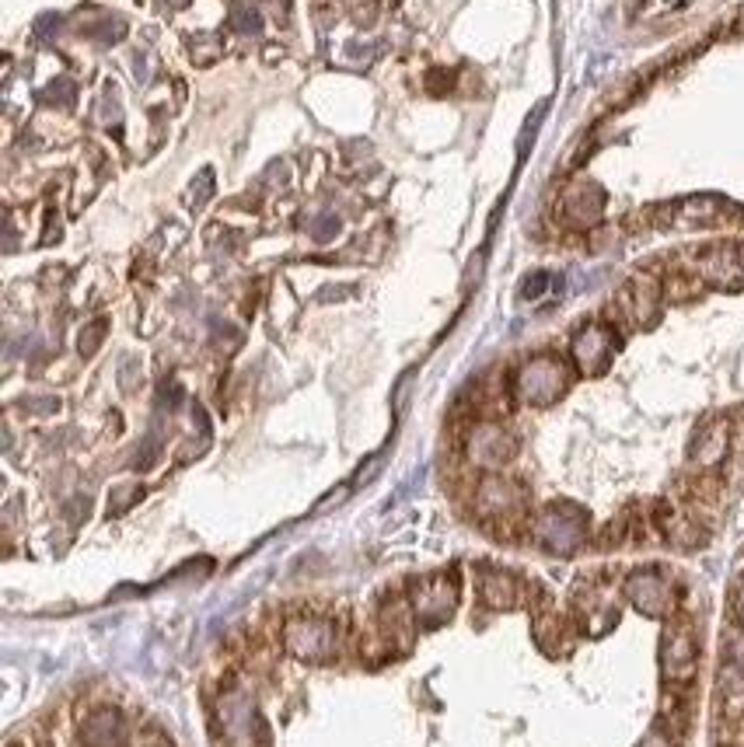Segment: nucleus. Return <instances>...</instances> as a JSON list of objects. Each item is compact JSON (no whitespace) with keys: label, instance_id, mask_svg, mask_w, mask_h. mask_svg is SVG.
<instances>
[{"label":"nucleus","instance_id":"obj_1","mask_svg":"<svg viewBox=\"0 0 744 747\" xmlns=\"http://www.w3.org/2000/svg\"><path fill=\"white\" fill-rule=\"evenodd\" d=\"M573 381V371L563 357L556 353H535L524 360L521 371L514 374V395L531 409H545V405L559 402Z\"/></svg>","mask_w":744,"mask_h":747},{"label":"nucleus","instance_id":"obj_2","mask_svg":"<svg viewBox=\"0 0 744 747\" xmlns=\"http://www.w3.org/2000/svg\"><path fill=\"white\" fill-rule=\"evenodd\" d=\"M531 538L542 545L545 552L556 556H573L580 545L587 542V514L573 503H552L531 521Z\"/></svg>","mask_w":744,"mask_h":747},{"label":"nucleus","instance_id":"obj_3","mask_svg":"<svg viewBox=\"0 0 744 747\" xmlns=\"http://www.w3.org/2000/svg\"><path fill=\"white\" fill-rule=\"evenodd\" d=\"M661 674L668 688H689L699 674V639L692 622H668L661 639Z\"/></svg>","mask_w":744,"mask_h":747},{"label":"nucleus","instance_id":"obj_4","mask_svg":"<svg viewBox=\"0 0 744 747\" xmlns=\"http://www.w3.org/2000/svg\"><path fill=\"white\" fill-rule=\"evenodd\" d=\"M524 503H528V493H524V486L517 479H507V475H500V472H490L479 479L476 514L483 517V521L496 524V528L521 524Z\"/></svg>","mask_w":744,"mask_h":747},{"label":"nucleus","instance_id":"obj_5","mask_svg":"<svg viewBox=\"0 0 744 747\" xmlns=\"http://www.w3.org/2000/svg\"><path fill=\"white\" fill-rule=\"evenodd\" d=\"M336 643H339L336 622H329L322 615H297L283 629V646L297 660H315V664L318 660H329L336 653Z\"/></svg>","mask_w":744,"mask_h":747},{"label":"nucleus","instance_id":"obj_6","mask_svg":"<svg viewBox=\"0 0 744 747\" xmlns=\"http://www.w3.org/2000/svg\"><path fill=\"white\" fill-rule=\"evenodd\" d=\"M734 217H744V210L724 196H685L657 210V220L664 227H717Z\"/></svg>","mask_w":744,"mask_h":747},{"label":"nucleus","instance_id":"obj_7","mask_svg":"<svg viewBox=\"0 0 744 747\" xmlns=\"http://www.w3.org/2000/svg\"><path fill=\"white\" fill-rule=\"evenodd\" d=\"M465 454L476 468L483 472H500L507 461H514L517 454V437L496 419H479L469 430V440H465Z\"/></svg>","mask_w":744,"mask_h":747},{"label":"nucleus","instance_id":"obj_8","mask_svg":"<svg viewBox=\"0 0 744 747\" xmlns=\"http://www.w3.org/2000/svg\"><path fill=\"white\" fill-rule=\"evenodd\" d=\"M615 350H619V336H615L612 325L605 322H591L584 329L573 332V343H570V357L577 364L580 374L587 377H598L608 371L612 364Z\"/></svg>","mask_w":744,"mask_h":747},{"label":"nucleus","instance_id":"obj_9","mask_svg":"<svg viewBox=\"0 0 744 747\" xmlns=\"http://www.w3.org/2000/svg\"><path fill=\"white\" fill-rule=\"evenodd\" d=\"M455 604H458V580L448 573H441V576H427V580L416 583L409 608H413V615L420 625H441L451 618Z\"/></svg>","mask_w":744,"mask_h":747},{"label":"nucleus","instance_id":"obj_10","mask_svg":"<svg viewBox=\"0 0 744 747\" xmlns=\"http://www.w3.org/2000/svg\"><path fill=\"white\" fill-rule=\"evenodd\" d=\"M661 297H664V290L654 276H633V280L619 290V297H615V308H619V315L626 318L629 325L650 329V325L657 322V315H661Z\"/></svg>","mask_w":744,"mask_h":747},{"label":"nucleus","instance_id":"obj_11","mask_svg":"<svg viewBox=\"0 0 744 747\" xmlns=\"http://www.w3.org/2000/svg\"><path fill=\"white\" fill-rule=\"evenodd\" d=\"M626 597L643 615L661 618L671 615V608H675V583L661 569H640V573H633L626 580Z\"/></svg>","mask_w":744,"mask_h":747},{"label":"nucleus","instance_id":"obj_12","mask_svg":"<svg viewBox=\"0 0 744 747\" xmlns=\"http://www.w3.org/2000/svg\"><path fill=\"white\" fill-rule=\"evenodd\" d=\"M605 203H608L605 189H601L598 182H573V186L563 192V199H559V220H563L566 227L587 231V227H594L605 217Z\"/></svg>","mask_w":744,"mask_h":747},{"label":"nucleus","instance_id":"obj_13","mask_svg":"<svg viewBox=\"0 0 744 747\" xmlns=\"http://www.w3.org/2000/svg\"><path fill=\"white\" fill-rule=\"evenodd\" d=\"M727 451H731V426H727V419H710V423L699 426L696 437H692L689 461L703 475H710L724 465Z\"/></svg>","mask_w":744,"mask_h":747},{"label":"nucleus","instance_id":"obj_14","mask_svg":"<svg viewBox=\"0 0 744 747\" xmlns=\"http://www.w3.org/2000/svg\"><path fill=\"white\" fill-rule=\"evenodd\" d=\"M81 744L84 747H123L126 744V723L116 709H95L81 723Z\"/></svg>","mask_w":744,"mask_h":747},{"label":"nucleus","instance_id":"obj_15","mask_svg":"<svg viewBox=\"0 0 744 747\" xmlns=\"http://www.w3.org/2000/svg\"><path fill=\"white\" fill-rule=\"evenodd\" d=\"M521 587L524 583L514 573H503V569H486L479 576V594L490 608H514L521 601Z\"/></svg>","mask_w":744,"mask_h":747},{"label":"nucleus","instance_id":"obj_16","mask_svg":"<svg viewBox=\"0 0 744 747\" xmlns=\"http://www.w3.org/2000/svg\"><path fill=\"white\" fill-rule=\"evenodd\" d=\"M81 35L84 39H95L102 46H112L126 35V21L123 18H112V14L98 11V7H81Z\"/></svg>","mask_w":744,"mask_h":747},{"label":"nucleus","instance_id":"obj_17","mask_svg":"<svg viewBox=\"0 0 744 747\" xmlns=\"http://www.w3.org/2000/svg\"><path fill=\"white\" fill-rule=\"evenodd\" d=\"M186 49L196 67H210V63H217L224 56V39L217 32H200V35H189Z\"/></svg>","mask_w":744,"mask_h":747},{"label":"nucleus","instance_id":"obj_18","mask_svg":"<svg viewBox=\"0 0 744 747\" xmlns=\"http://www.w3.org/2000/svg\"><path fill=\"white\" fill-rule=\"evenodd\" d=\"M228 25L235 28V32L242 35H259L262 32V14L255 11L252 4H242V0H235L228 11Z\"/></svg>","mask_w":744,"mask_h":747},{"label":"nucleus","instance_id":"obj_19","mask_svg":"<svg viewBox=\"0 0 744 747\" xmlns=\"http://www.w3.org/2000/svg\"><path fill=\"white\" fill-rule=\"evenodd\" d=\"M42 102L56 105V109H74L77 102V84L67 81V77H60V81H53L46 91H42Z\"/></svg>","mask_w":744,"mask_h":747},{"label":"nucleus","instance_id":"obj_20","mask_svg":"<svg viewBox=\"0 0 744 747\" xmlns=\"http://www.w3.org/2000/svg\"><path fill=\"white\" fill-rule=\"evenodd\" d=\"M210 196H214V172H210V168H203V172H200V179H196L193 186H189L186 203L193 206V210H200V206L207 203Z\"/></svg>","mask_w":744,"mask_h":747},{"label":"nucleus","instance_id":"obj_21","mask_svg":"<svg viewBox=\"0 0 744 747\" xmlns=\"http://www.w3.org/2000/svg\"><path fill=\"white\" fill-rule=\"evenodd\" d=\"M105 329H109V322H105V318H95V322L81 332V343H77V346H81L84 357H95V350L102 346V339H105Z\"/></svg>","mask_w":744,"mask_h":747},{"label":"nucleus","instance_id":"obj_22","mask_svg":"<svg viewBox=\"0 0 744 747\" xmlns=\"http://www.w3.org/2000/svg\"><path fill=\"white\" fill-rule=\"evenodd\" d=\"M144 496V489L140 486H119L116 493L109 496V514H123V510L133 507V500H140Z\"/></svg>","mask_w":744,"mask_h":747},{"label":"nucleus","instance_id":"obj_23","mask_svg":"<svg viewBox=\"0 0 744 747\" xmlns=\"http://www.w3.org/2000/svg\"><path fill=\"white\" fill-rule=\"evenodd\" d=\"M545 287H552V276L549 273H535V276H528V280H524L521 297H524V301H538Z\"/></svg>","mask_w":744,"mask_h":747},{"label":"nucleus","instance_id":"obj_24","mask_svg":"<svg viewBox=\"0 0 744 747\" xmlns=\"http://www.w3.org/2000/svg\"><path fill=\"white\" fill-rule=\"evenodd\" d=\"M332 234H339V217L336 213H322V217H318V227H311V238L329 241Z\"/></svg>","mask_w":744,"mask_h":747},{"label":"nucleus","instance_id":"obj_25","mask_svg":"<svg viewBox=\"0 0 744 747\" xmlns=\"http://www.w3.org/2000/svg\"><path fill=\"white\" fill-rule=\"evenodd\" d=\"M137 381H140V364L133 357H126L123 360V367H119V384H123V391L130 395L133 388H137Z\"/></svg>","mask_w":744,"mask_h":747},{"label":"nucleus","instance_id":"obj_26","mask_svg":"<svg viewBox=\"0 0 744 747\" xmlns=\"http://www.w3.org/2000/svg\"><path fill=\"white\" fill-rule=\"evenodd\" d=\"M255 4H259L262 11L273 14V21H280V25H290V0H255Z\"/></svg>","mask_w":744,"mask_h":747},{"label":"nucleus","instance_id":"obj_27","mask_svg":"<svg viewBox=\"0 0 744 747\" xmlns=\"http://www.w3.org/2000/svg\"><path fill=\"white\" fill-rule=\"evenodd\" d=\"M427 84L434 95H444V91H451V84H455V74H451V70H430Z\"/></svg>","mask_w":744,"mask_h":747},{"label":"nucleus","instance_id":"obj_28","mask_svg":"<svg viewBox=\"0 0 744 747\" xmlns=\"http://www.w3.org/2000/svg\"><path fill=\"white\" fill-rule=\"evenodd\" d=\"M353 18H357V25H374V18H378V4L367 0V4H360L357 11H353Z\"/></svg>","mask_w":744,"mask_h":747},{"label":"nucleus","instance_id":"obj_29","mask_svg":"<svg viewBox=\"0 0 744 747\" xmlns=\"http://www.w3.org/2000/svg\"><path fill=\"white\" fill-rule=\"evenodd\" d=\"M25 409H32V412H53V409H60V402H56V398H25Z\"/></svg>","mask_w":744,"mask_h":747},{"label":"nucleus","instance_id":"obj_30","mask_svg":"<svg viewBox=\"0 0 744 747\" xmlns=\"http://www.w3.org/2000/svg\"><path fill=\"white\" fill-rule=\"evenodd\" d=\"M734 611H738V618L744 622V583L738 587V594H734Z\"/></svg>","mask_w":744,"mask_h":747},{"label":"nucleus","instance_id":"obj_31","mask_svg":"<svg viewBox=\"0 0 744 747\" xmlns=\"http://www.w3.org/2000/svg\"><path fill=\"white\" fill-rule=\"evenodd\" d=\"M276 56H283V49H276V46H269V49H266V60H269V63H273V60H276Z\"/></svg>","mask_w":744,"mask_h":747},{"label":"nucleus","instance_id":"obj_32","mask_svg":"<svg viewBox=\"0 0 744 747\" xmlns=\"http://www.w3.org/2000/svg\"><path fill=\"white\" fill-rule=\"evenodd\" d=\"M165 4H168V7H186L189 0H165Z\"/></svg>","mask_w":744,"mask_h":747},{"label":"nucleus","instance_id":"obj_33","mask_svg":"<svg viewBox=\"0 0 744 747\" xmlns=\"http://www.w3.org/2000/svg\"><path fill=\"white\" fill-rule=\"evenodd\" d=\"M738 255H741V269H744V245H738Z\"/></svg>","mask_w":744,"mask_h":747},{"label":"nucleus","instance_id":"obj_34","mask_svg":"<svg viewBox=\"0 0 744 747\" xmlns=\"http://www.w3.org/2000/svg\"><path fill=\"white\" fill-rule=\"evenodd\" d=\"M734 747H744V741H741V744H734Z\"/></svg>","mask_w":744,"mask_h":747}]
</instances>
